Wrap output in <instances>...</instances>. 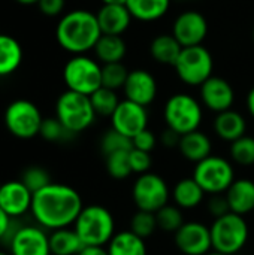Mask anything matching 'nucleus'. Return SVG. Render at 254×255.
Listing matches in <instances>:
<instances>
[{"mask_svg":"<svg viewBox=\"0 0 254 255\" xmlns=\"http://www.w3.org/2000/svg\"><path fill=\"white\" fill-rule=\"evenodd\" d=\"M82 208V199L75 188L51 182L33 194L30 214L37 226L55 232L73 226Z\"/></svg>","mask_w":254,"mask_h":255,"instance_id":"f257e3e1","label":"nucleus"},{"mask_svg":"<svg viewBox=\"0 0 254 255\" xmlns=\"http://www.w3.org/2000/svg\"><path fill=\"white\" fill-rule=\"evenodd\" d=\"M100 36L102 30L96 13L87 9H75L64 13L55 27L58 45L73 55H81L94 49Z\"/></svg>","mask_w":254,"mask_h":255,"instance_id":"f03ea898","label":"nucleus"},{"mask_svg":"<svg viewBox=\"0 0 254 255\" xmlns=\"http://www.w3.org/2000/svg\"><path fill=\"white\" fill-rule=\"evenodd\" d=\"M73 230L84 247H105L115 235V221L105 206L90 205L82 208L73 224Z\"/></svg>","mask_w":254,"mask_h":255,"instance_id":"7ed1b4c3","label":"nucleus"},{"mask_svg":"<svg viewBox=\"0 0 254 255\" xmlns=\"http://www.w3.org/2000/svg\"><path fill=\"white\" fill-rule=\"evenodd\" d=\"M163 118L168 128L181 136L196 131L204 120L202 103L187 93H177L166 100Z\"/></svg>","mask_w":254,"mask_h":255,"instance_id":"20e7f679","label":"nucleus"},{"mask_svg":"<svg viewBox=\"0 0 254 255\" xmlns=\"http://www.w3.org/2000/svg\"><path fill=\"white\" fill-rule=\"evenodd\" d=\"M96 117L90 96L66 90L57 99L55 118L73 134L91 127Z\"/></svg>","mask_w":254,"mask_h":255,"instance_id":"39448f33","label":"nucleus"},{"mask_svg":"<svg viewBox=\"0 0 254 255\" xmlns=\"http://www.w3.org/2000/svg\"><path fill=\"white\" fill-rule=\"evenodd\" d=\"M211 229L213 250L225 255L238 254L249 241V224L243 215L229 212L216 218Z\"/></svg>","mask_w":254,"mask_h":255,"instance_id":"423d86ee","label":"nucleus"},{"mask_svg":"<svg viewBox=\"0 0 254 255\" xmlns=\"http://www.w3.org/2000/svg\"><path fill=\"white\" fill-rule=\"evenodd\" d=\"M63 81L67 90L91 96L102 87V64L85 54L73 55L64 64Z\"/></svg>","mask_w":254,"mask_h":255,"instance_id":"0eeeda50","label":"nucleus"},{"mask_svg":"<svg viewBox=\"0 0 254 255\" xmlns=\"http://www.w3.org/2000/svg\"><path fill=\"white\" fill-rule=\"evenodd\" d=\"M174 69L181 82L190 87H201L213 76L214 60L204 45L186 46L175 61Z\"/></svg>","mask_w":254,"mask_h":255,"instance_id":"6e6552de","label":"nucleus"},{"mask_svg":"<svg viewBox=\"0 0 254 255\" xmlns=\"http://www.w3.org/2000/svg\"><path fill=\"white\" fill-rule=\"evenodd\" d=\"M193 179L207 194H225L235 181V170L229 160L220 155H210L196 164Z\"/></svg>","mask_w":254,"mask_h":255,"instance_id":"1a4fd4ad","label":"nucleus"},{"mask_svg":"<svg viewBox=\"0 0 254 255\" xmlns=\"http://www.w3.org/2000/svg\"><path fill=\"white\" fill-rule=\"evenodd\" d=\"M3 118L7 131L18 139H31L37 136L43 121L39 108L25 99L9 103Z\"/></svg>","mask_w":254,"mask_h":255,"instance_id":"9d476101","label":"nucleus"},{"mask_svg":"<svg viewBox=\"0 0 254 255\" xmlns=\"http://www.w3.org/2000/svg\"><path fill=\"white\" fill-rule=\"evenodd\" d=\"M169 197L171 191L166 181L151 172L139 175L132 187V199L138 211L156 214L169 203Z\"/></svg>","mask_w":254,"mask_h":255,"instance_id":"9b49d317","label":"nucleus"},{"mask_svg":"<svg viewBox=\"0 0 254 255\" xmlns=\"http://www.w3.org/2000/svg\"><path fill=\"white\" fill-rule=\"evenodd\" d=\"M10 255H51L49 235L40 226L21 224L7 245Z\"/></svg>","mask_w":254,"mask_h":255,"instance_id":"f8f14e48","label":"nucleus"},{"mask_svg":"<svg viewBox=\"0 0 254 255\" xmlns=\"http://www.w3.org/2000/svg\"><path fill=\"white\" fill-rule=\"evenodd\" d=\"M175 247L184 255H205L211 253V229L199 221L184 223L174 235Z\"/></svg>","mask_w":254,"mask_h":255,"instance_id":"ddd939ff","label":"nucleus"},{"mask_svg":"<svg viewBox=\"0 0 254 255\" xmlns=\"http://www.w3.org/2000/svg\"><path fill=\"white\" fill-rule=\"evenodd\" d=\"M172 34L183 48L202 45L208 34V21L205 15L198 10H184L175 18Z\"/></svg>","mask_w":254,"mask_h":255,"instance_id":"4468645a","label":"nucleus"},{"mask_svg":"<svg viewBox=\"0 0 254 255\" xmlns=\"http://www.w3.org/2000/svg\"><path fill=\"white\" fill-rule=\"evenodd\" d=\"M111 124L114 130L133 139L138 133L148 128L147 108L124 99L120 102L118 108L112 114Z\"/></svg>","mask_w":254,"mask_h":255,"instance_id":"2eb2a0df","label":"nucleus"},{"mask_svg":"<svg viewBox=\"0 0 254 255\" xmlns=\"http://www.w3.org/2000/svg\"><path fill=\"white\" fill-rule=\"evenodd\" d=\"M33 193L21 181H7L0 188V208L13 220H19L31 209Z\"/></svg>","mask_w":254,"mask_h":255,"instance_id":"dca6fc26","label":"nucleus"},{"mask_svg":"<svg viewBox=\"0 0 254 255\" xmlns=\"http://www.w3.org/2000/svg\"><path fill=\"white\" fill-rule=\"evenodd\" d=\"M199 88H201V103L207 109L216 114L232 109V105L235 102V91L225 78L211 76Z\"/></svg>","mask_w":254,"mask_h":255,"instance_id":"f3484780","label":"nucleus"},{"mask_svg":"<svg viewBox=\"0 0 254 255\" xmlns=\"http://www.w3.org/2000/svg\"><path fill=\"white\" fill-rule=\"evenodd\" d=\"M157 81L156 78L144 69H135L129 72L127 81L123 87L127 100L135 102L141 106L151 105L157 97Z\"/></svg>","mask_w":254,"mask_h":255,"instance_id":"a211bd4d","label":"nucleus"},{"mask_svg":"<svg viewBox=\"0 0 254 255\" xmlns=\"http://www.w3.org/2000/svg\"><path fill=\"white\" fill-rule=\"evenodd\" d=\"M97 22L102 34L121 36L130 25L133 16L126 4H103L97 13Z\"/></svg>","mask_w":254,"mask_h":255,"instance_id":"6ab92c4d","label":"nucleus"},{"mask_svg":"<svg viewBox=\"0 0 254 255\" xmlns=\"http://www.w3.org/2000/svg\"><path fill=\"white\" fill-rule=\"evenodd\" d=\"M225 196L229 203L231 212L243 217L254 212V181L252 179H235Z\"/></svg>","mask_w":254,"mask_h":255,"instance_id":"aec40b11","label":"nucleus"},{"mask_svg":"<svg viewBox=\"0 0 254 255\" xmlns=\"http://www.w3.org/2000/svg\"><path fill=\"white\" fill-rule=\"evenodd\" d=\"M214 131L222 140L232 143L237 139L246 136L247 131L246 118L234 109L220 112L214 118Z\"/></svg>","mask_w":254,"mask_h":255,"instance_id":"412c9836","label":"nucleus"},{"mask_svg":"<svg viewBox=\"0 0 254 255\" xmlns=\"http://www.w3.org/2000/svg\"><path fill=\"white\" fill-rule=\"evenodd\" d=\"M178 149L187 161L198 164L211 155L213 143H211V139L205 133L196 130V131L181 136Z\"/></svg>","mask_w":254,"mask_h":255,"instance_id":"4be33fe9","label":"nucleus"},{"mask_svg":"<svg viewBox=\"0 0 254 255\" xmlns=\"http://www.w3.org/2000/svg\"><path fill=\"white\" fill-rule=\"evenodd\" d=\"M205 194L207 193L193 179V176L180 179L174 185V190L171 193L175 205L178 208H181V209H195V208H198L204 202Z\"/></svg>","mask_w":254,"mask_h":255,"instance_id":"5701e85b","label":"nucleus"},{"mask_svg":"<svg viewBox=\"0 0 254 255\" xmlns=\"http://www.w3.org/2000/svg\"><path fill=\"white\" fill-rule=\"evenodd\" d=\"M94 54L99 63H123V58L127 52V45L121 36L115 34H102L94 46Z\"/></svg>","mask_w":254,"mask_h":255,"instance_id":"b1692460","label":"nucleus"},{"mask_svg":"<svg viewBox=\"0 0 254 255\" xmlns=\"http://www.w3.org/2000/svg\"><path fill=\"white\" fill-rule=\"evenodd\" d=\"M126 6L135 19L151 22L160 19L168 13L171 7V0H127Z\"/></svg>","mask_w":254,"mask_h":255,"instance_id":"393cba45","label":"nucleus"},{"mask_svg":"<svg viewBox=\"0 0 254 255\" xmlns=\"http://www.w3.org/2000/svg\"><path fill=\"white\" fill-rule=\"evenodd\" d=\"M183 51L181 43L174 37V34H159L151 40L150 45V54L151 57L160 63V64H169L174 66L175 61L178 60L180 54Z\"/></svg>","mask_w":254,"mask_h":255,"instance_id":"a878e982","label":"nucleus"},{"mask_svg":"<svg viewBox=\"0 0 254 255\" xmlns=\"http://www.w3.org/2000/svg\"><path fill=\"white\" fill-rule=\"evenodd\" d=\"M22 63L21 43L10 34L0 33V76L13 73Z\"/></svg>","mask_w":254,"mask_h":255,"instance_id":"bb28decb","label":"nucleus"},{"mask_svg":"<svg viewBox=\"0 0 254 255\" xmlns=\"http://www.w3.org/2000/svg\"><path fill=\"white\" fill-rule=\"evenodd\" d=\"M106 250L109 255H147V245L144 239L130 230L115 233Z\"/></svg>","mask_w":254,"mask_h":255,"instance_id":"cd10ccee","label":"nucleus"},{"mask_svg":"<svg viewBox=\"0 0 254 255\" xmlns=\"http://www.w3.org/2000/svg\"><path fill=\"white\" fill-rule=\"evenodd\" d=\"M82 248V241L70 227L55 230L49 235L51 255H78Z\"/></svg>","mask_w":254,"mask_h":255,"instance_id":"c85d7f7f","label":"nucleus"},{"mask_svg":"<svg viewBox=\"0 0 254 255\" xmlns=\"http://www.w3.org/2000/svg\"><path fill=\"white\" fill-rule=\"evenodd\" d=\"M90 100H91V105H93L96 115L109 117V118L112 117V114L115 112V109L118 108V105L121 102L118 99L117 91L105 88V87H100L97 91H94L90 96Z\"/></svg>","mask_w":254,"mask_h":255,"instance_id":"c756f323","label":"nucleus"},{"mask_svg":"<svg viewBox=\"0 0 254 255\" xmlns=\"http://www.w3.org/2000/svg\"><path fill=\"white\" fill-rule=\"evenodd\" d=\"M156 218H157V226L162 232L174 233V235L186 223L184 215H183V209L178 208L177 205H169V203L156 212Z\"/></svg>","mask_w":254,"mask_h":255,"instance_id":"7c9ffc66","label":"nucleus"},{"mask_svg":"<svg viewBox=\"0 0 254 255\" xmlns=\"http://www.w3.org/2000/svg\"><path fill=\"white\" fill-rule=\"evenodd\" d=\"M129 76V70L123 63L102 64V87L109 90H120L124 87Z\"/></svg>","mask_w":254,"mask_h":255,"instance_id":"2f4dec72","label":"nucleus"},{"mask_svg":"<svg viewBox=\"0 0 254 255\" xmlns=\"http://www.w3.org/2000/svg\"><path fill=\"white\" fill-rule=\"evenodd\" d=\"M100 149L105 154V157L115 154V152H123V151H130L133 149V142L130 137L121 134L120 131L111 128L108 130L102 139H100Z\"/></svg>","mask_w":254,"mask_h":255,"instance_id":"473e14b6","label":"nucleus"},{"mask_svg":"<svg viewBox=\"0 0 254 255\" xmlns=\"http://www.w3.org/2000/svg\"><path fill=\"white\" fill-rule=\"evenodd\" d=\"M159 229L156 214L147 212V211H138L132 220H130V232L139 236L141 239H147L154 235V232Z\"/></svg>","mask_w":254,"mask_h":255,"instance_id":"72a5a7b5","label":"nucleus"},{"mask_svg":"<svg viewBox=\"0 0 254 255\" xmlns=\"http://www.w3.org/2000/svg\"><path fill=\"white\" fill-rule=\"evenodd\" d=\"M231 158L240 166L254 164V137L243 136L231 143Z\"/></svg>","mask_w":254,"mask_h":255,"instance_id":"f704fd0d","label":"nucleus"},{"mask_svg":"<svg viewBox=\"0 0 254 255\" xmlns=\"http://www.w3.org/2000/svg\"><path fill=\"white\" fill-rule=\"evenodd\" d=\"M130 151L115 152V154H111L106 157L105 164H106V170H108L109 176H112L114 179H126L133 173L132 167H130V160H129Z\"/></svg>","mask_w":254,"mask_h":255,"instance_id":"c9c22d12","label":"nucleus"},{"mask_svg":"<svg viewBox=\"0 0 254 255\" xmlns=\"http://www.w3.org/2000/svg\"><path fill=\"white\" fill-rule=\"evenodd\" d=\"M39 136H42L48 142H66L70 140L75 134L70 133L55 117L54 118H43Z\"/></svg>","mask_w":254,"mask_h":255,"instance_id":"e433bc0d","label":"nucleus"},{"mask_svg":"<svg viewBox=\"0 0 254 255\" xmlns=\"http://www.w3.org/2000/svg\"><path fill=\"white\" fill-rule=\"evenodd\" d=\"M33 194L43 190L45 187H48L52 181H51V176L49 173L43 169V167H39V166H30L27 167L22 175H21V179H19Z\"/></svg>","mask_w":254,"mask_h":255,"instance_id":"4c0bfd02","label":"nucleus"},{"mask_svg":"<svg viewBox=\"0 0 254 255\" xmlns=\"http://www.w3.org/2000/svg\"><path fill=\"white\" fill-rule=\"evenodd\" d=\"M129 160H130V167H132L133 173L142 175V173L150 172V169H151V163L153 161H151L150 152H145V151L133 148L129 152Z\"/></svg>","mask_w":254,"mask_h":255,"instance_id":"58836bf2","label":"nucleus"},{"mask_svg":"<svg viewBox=\"0 0 254 255\" xmlns=\"http://www.w3.org/2000/svg\"><path fill=\"white\" fill-rule=\"evenodd\" d=\"M132 142H133V148L141 149V151H145V152H151L156 148L157 139H156V134L151 130L145 128L141 133H138L132 139Z\"/></svg>","mask_w":254,"mask_h":255,"instance_id":"ea45409f","label":"nucleus"},{"mask_svg":"<svg viewBox=\"0 0 254 255\" xmlns=\"http://www.w3.org/2000/svg\"><path fill=\"white\" fill-rule=\"evenodd\" d=\"M208 211L214 217V220L216 218H220V217H223L226 214H229L231 209H229V203L226 200V196H222V194L213 196L208 200Z\"/></svg>","mask_w":254,"mask_h":255,"instance_id":"a19ab883","label":"nucleus"},{"mask_svg":"<svg viewBox=\"0 0 254 255\" xmlns=\"http://www.w3.org/2000/svg\"><path fill=\"white\" fill-rule=\"evenodd\" d=\"M66 0H39L37 7L46 16H57L63 12Z\"/></svg>","mask_w":254,"mask_h":255,"instance_id":"79ce46f5","label":"nucleus"},{"mask_svg":"<svg viewBox=\"0 0 254 255\" xmlns=\"http://www.w3.org/2000/svg\"><path fill=\"white\" fill-rule=\"evenodd\" d=\"M180 140H181V134H178L177 131H174V130H171V128H166V130L160 134V142H162V145L166 146V148H178Z\"/></svg>","mask_w":254,"mask_h":255,"instance_id":"37998d69","label":"nucleus"},{"mask_svg":"<svg viewBox=\"0 0 254 255\" xmlns=\"http://www.w3.org/2000/svg\"><path fill=\"white\" fill-rule=\"evenodd\" d=\"M78 255H109L105 247H84Z\"/></svg>","mask_w":254,"mask_h":255,"instance_id":"c03bdc74","label":"nucleus"},{"mask_svg":"<svg viewBox=\"0 0 254 255\" xmlns=\"http://www.w3.org/2000/svg\"><path fill=\"white\" fill-rule=\"evenodd\" d=\"M10 220H12V218H9V217L3 212V209L0 208V242H1L3 236L6 235V232H7V229H9Z\"/></svg>","mask_w":254,"mask_h":255,"instance_id":"a18cd8bd","label":"nucleus"},{"mask_svg":"<svg viewBox=\"0 0 254 255\" xmlns=\"http://www.w3.org/2000/svg\"><path fill=\"white\" fill-rule=\"evenodd\" d=\"M247 109H249V114L254 118V87L247 94Z\"/></svg>","mask_w":254,"mask_h":255,"instance_id":"49530a36","label":"nucleus"},{"mask_svg":"<svg viewBox=\"0 0 254 255\" xmlns=\"http://www.w3.org/2000/svg\"><path fill=\"white\" fill-rule=\"evenodd\" d=\"M103 4H126L127 0H102Z\"/></svg>","mask_w":254,"mask_h":255,"instance_id":"de8ad7c7","label":"nucleus"},{"mask_svg":"<svg viewBox=\"0 0 254 255\" xmlns=\"http://www.w3.org/2000/svg\"><path fill=\"white\" fill-rule=\"evenodd\" d=\"M16 3L19 4H25V6H30V4H37L39 0H15Z\"/></svg>","mask_w":254,"mask_h":255,"instance_id":"09e8293b","label":"nucleus"},{"mask_svg":"<svg viewBox=\"0 0 254 255\" xmlns=\"http://www.w3.org/2000/svg\"><path fill=\"white\" fill-rule=\"evenodd\" d=\"M205 255H225V254H220V253H216V251H213V253H208V254Z\"/></svg>","mask_w":254,"mask_h":255,"instance_id":"8fccbe9b","label":"nucleus"},{"mask_svg":"<svg viewBox=\"0 0 254 255\" xmlns=\"http://www.w3.org/2000/svg\"><path fill=\"white\" fill-rule=\"evenodd\" d=\"M0 255H10L9 253H6V251H0Z\"/></svg>","mask_w":254,"mask_h":255,"instance_id":"3c124183","label":"nucleus"},{"mask_svg":"<svg viewBox=\"0 0 254 255\" xmlns=\"http://www.w3.org/2000/svg\"><path fill=\"white\" fill-rule=\"evenodd\" d=\"M253 40H254V28H253Z\"/></svg>","mask_w":254,"mask_h":255,"instance_id":"603ef678","label":"nucleus"},{"mask_svg":"<svg viewBox=\"0 0 254 255\" xmlns=\"http://www.w3.org/2000/svg\"><path fill=\"white\" fill-rule=\"evenodd\" d=\"M0 188H1V184H0Z\"/></svg>","mask_w":254,"mask_h":255,"instance_id":"864d4df0","label":"nucleus"}]
</instances>
